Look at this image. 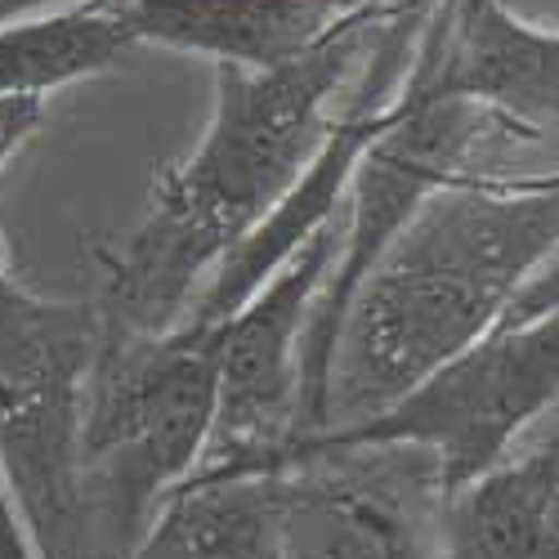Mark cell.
I'll return each mask as SVG.
<instances>
[{
	"label": "cell",
	"mask_w": 559,
	"mask_h": 559,
	"mask_svg": "<svg viewBox=\"0 0 559 559\" xmlns=\"http://www.w3.org/2000/svg\"><path fill=\"white\" fill-rule=\"evenodd\" d=\"M215 332H104L81 421L85 559H126L162 501L189 484L215 430Z\"/></svg>",
	"instance_id": "obj_3"
},
{
	"label": "cell",
	"mask_w": 559,
	"mask_h": 559,
	"mask_svg": "<svg viewBox=\"0 0 559 559\" xmlns=\"http://www.w3.org/2000/svg\"><path fill=\"white\" fill-rule=\"evenodd\" d=\"M134 50L108 0H72L0 23V99H45L59 85L121 68Z\"/></svg>",
	"instance_id": "obj_12"
},
{
	"label": "cell",
	"mask_w": 559,
	"mask_h": 559,
	"mask_svg": "<svg viewBox=\"0 0 559 559\" xmlns=\"http://www.w3.org/2000/svg\"><path fill=\"white\" fill-rule=\"evenodd\" d=\"M40 117H45V99H14V95L0 99V170L36 134Z\"/></svg>",
	"instance_id": "obj_13"
},
{
	"label": "cell",
	"mask_w": 559,
	"mask_h": 559,
	"mask_svg": "<svg viewBox=\"0 0 559 559\" xmlns=\"http://www.w3.org/2000/svg\"><path fill=\"white\" fill-rule=\"evenodd\" d=\"M269 479L277 559H439L416 497H399L358 448L296 461Z\"/></svg>",
	"instance_id": "obj_8"
},
{
	"label": "cell",
	"mask_w": 559,
	"mask_h": 559,
	"mask_svg": "<svg viewBox=\"0 0 559 559\" xmlns=\"http://www.w3.org/2000/svg\"><path fill=\"white\" fill-rule=\"evenodd\" d=\"M439 559H559L555 421L497 471L443 501Z\"/></svg>",
	"instance_id": "obj_10"
},
{
	"label": "cell",
	"mask_w": 559,
	"mask_h": 559,
	"mask_svg": "<svg viewBox=\"0 0 559 559\" xmlns=\"http://www.w3.org/2000/svg\"><path fill=\"white\" fill-rule=\"evenodd\" d=\"M555 175H461L385 242L341 318L318 435L349 430L497 328L555 260Z\"/></svg>",
	"instance_id": "obj_2"
},
{
	"label": "cell",
	"mask_w": 559,
	"mask_h": 559,
	"mask_svg": "<svg viewBox=\"0 0 559 559\" xmlns=\"http://www.w3.org/2000/svg\"><path fill=\"white\" fill-rule=\"evenodd\" d=\"M328 10H336L341 19L345 14H367V10H385V5H394V0H322Z\"/></svg>",
	"instance_id": "obj_16"
},
{
	"label": "cell",
	"mask_w": 559,
	"mask_h": 559,
	"mask_svg": "<svg viewBox=\"0 0 559 559\" xmlns=\"http://www.w3.org/2000/svg\"><path fill=\"white\" fill-rule=\"evenodd\" d=\"M341 251V215L215 328V430L193 479H242L300 439V336ZM189 479V484H193Z\"/></svg>",
	"instance_id": "obj_6"
},
{
	"label": "cell",
	"mask_w": 559,
	"mask_h": 559,
	"mask_svg": "<svg viewBox=\"0 0 559 559\" xmlns=\"http://www.w3.org/2000/svg\"><path fill=\"white\" fill-rule=\"evenodd\" d=\"M108 10L134 45H166L251 72L309 55L341 23L322 0H108Z\"/></svg>",
	"instance_id": "obj_9"
},
{
	"label": "cell",
	"mask_w": 559,
	"mask_h": 559,
	"mask_svg": "<svg viewBox=\"0 0 559 559\" xmlns=\"http://www.w3.org/2000/svg\"><path fill=\"white\" fill-rule=\"evenodd\" d=\"M0 559H36L32 542H27V528L19 520V510L10 501V488L0 479Z\"/></svg>",
	"instance_id": "obj_14"
},
{
	"label": "cell",
	"mask_w": 559,
	"mask_h": 559,
	"mask_svg": "<svg viewBox=\"0 0 559 559\" xmlns=\"http://www.w3.org/2000/svg\"><path fill=\"white\" fill-rule=\"evenodd\" d=\"M506 14H515L520 23L528 27H542V32H555V0H497Z\"/></svg>",
	"instance_id": "obj_15"
},
{
	"label": "cell",
	"mask_w": 559,
	"mask_h": 559,
	"mask_svg": "<svg viewBox=\"0 0 559 559\" xmlns=\"http://www.w3.org/2000/svg\"><path fill=\"white\" fill-rule=\"evenodd\" d=\"M403 85L484 108L555 148V32L520 23L497 0H430Z\"/></svg>",
	"instance_id": "obj_7"
},
{
	"label": "cell",
	"mask_w": 559,
	"mask_h": 559,
	"mask_svg": "<svg viewBox=\"0 0 559 559\" xmlns=\"http://www.w3.org/2000/svg\"><path fill=\"white\" fill-rule=\"evenodd\" d=\"M126 559H277L273 479L179 484Z\"/></svg>",
	"instance_id": "obj_11"
},
{
	"label": "cell",
	"mask_w": 559,
	"mask_h": 559,
	"mask_svg": "<svg viewBox=\"0 0 559 559\" xmlns=\"http://www.w3.org/2000/svg\"><path fill=\"white\" fill-rule=\"evenodd\" d=\"M559 377V322H501L471 349H461L426 381H416L403 399L381 407L377 416L309 435L277 448L260 475L287 471L296 461L345 452V448H407L426 452L439 484V497L471 488L488 471L515 452V443L555 416V381ZM247 479V475H242Z\"/></svg>",
	"instance_id": "obj_5"
},
{
	"label": "cell",
	"mask_w": 559,
	"mask_h": 559,
	"mask_svg": "<svg viewBox=\"0 0 559 559\" xmlns=\"http://www.w3.org/2000/svg\"><path fill=\"white\" fill-rule=\"evenodd\" d=\"M99 345L95 305L45 300L0 273V479L36 559H85L81 421Z\"/></svg>",
	"instance_id": "obj_4"
},
{
	"label": "cell",
	"mask_w": 559,
	"mask_h": 559,
	"mask_svg": "<svg viewBox=\"0 0 559 559\" xmlns=\"http://www.w3.org/2000/svg\"><path fill=\"white\" fill-rule=\"evenodd\" d=\"M390 10L345 14L283 68H215V108L198 148L157 175L148 215L121 247H95L104 332L162 336L179 328L211 269L269 219L322 148L336 90Z\"/></svg>",
	"instance_id": "obj_1"
}]
</instances>
